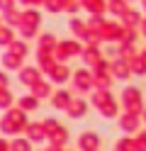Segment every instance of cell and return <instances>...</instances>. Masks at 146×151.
<instances>
[]
</instances>
